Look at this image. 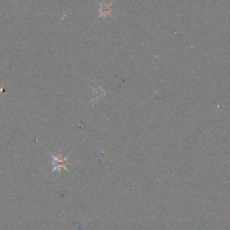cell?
<instances>
[{"label": "cell", "mask_w": 230, "mask_h": 230, "mask_svg": "<svg viewBox=\"0 0 230 230\" xmlns=\"http://www.w3.org/2000/svg\"><path fill=\"white\" fill-rule=\"evenodd\" d=\"M111 10V5H107L106 4H101V10H100V16H106L107 14H110ZM99 16V17H100Z\"/></svg>", "instance_id": "cell-1"}, {"label": "cell", "mask_w": 230, "mask_h": 230, "mask_svg": "<svg viewBox=\"0 0 230 230\" xmlns=\"http://www.w3.org/2000/svg\"><path fill=\"white\" fill-rule=\"evenodd\" d=\"M66 163V157L59 158V159L56 160L55 162H53V164H55V168H57V167H58V168H61V167L66 168V166H65Z\"/></svg>", "instance_id": "cell-2"}]
</instances>
